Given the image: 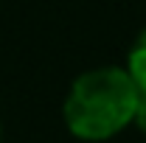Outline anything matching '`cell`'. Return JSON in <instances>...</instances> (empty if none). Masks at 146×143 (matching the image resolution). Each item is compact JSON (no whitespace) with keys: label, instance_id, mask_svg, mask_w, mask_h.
Wrapping results in <instances>:
<instances>
[{"label":"cell","instance_id":"1","mask_svg":"<svg viewBox=\"0 0 146 143\" xmlns=\"http://www.w3.org/2000/svg\"><path fill=\"white\" fill-rule=\"evenodd\" d=\"M141 93L124 68L104 65L73 79L62 104V118L73 138L101 143L132 126Z\"/></svg>","mask_w":146,"mask_h":143},{"label":"cell","instance_id":"2","mask_svg":"<svg viewBox=\"0 0 146 143\" xmlns=\"http://www.w3.org/2000/svg\"><path fill=\"white\" fill-rule=\"evenodd\" d=\"M124 70L132 79V84L138 87V93H146V28L138 31V36H135V42L127 54Z\"/></svg>","mask_w":146,"mask_h":143},{"label":"cell","instance_id":"3","mask_svg":"<svg viewBox=\"0 0 146 143\" xmlns=\"http://www.w3.org/2000/svg\"><path fill=\"white\" fill-rule=\"evenodd\" d=\"M132 126H138V132L146 138V93H141V98H138V107H135Z\"/></svg>","mask_w":146,"mask_h":143},{"label":"cell","instance_id":"4","mask_svg":"<svg viewBox=\"0 0 146 143\" xmlns=\"http://www.w3.org/2000/svg\"><path fill=\"white\" fill-rule=\"evenodd\" d=\"M0 138H3V126H0Z\"/></svg>","mask_w":146,"mask_h":143}]
</instances>
